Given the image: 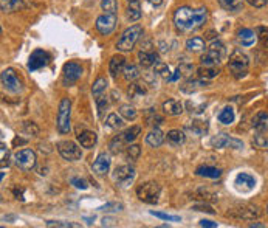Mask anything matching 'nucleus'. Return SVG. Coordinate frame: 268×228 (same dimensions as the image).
<instances>
[{"mask_svg":"<svg viewBox=\"0 0 268 228\" xmlns=\"http://www.w3.org/2000/svg\"><path fill=\"white\" fill-rule=\"evenodd\" d=\"M186 48L189 51H203L205 50V41L199 36L191 38L186 41Z\"/></svg>","mask_w":268,"mask_h":228,"instance_id":"nucleus-32","label":"nucleus"},{"mask_svg":"<svg viewBox=\"0 0 268 228\" xmlns=\"http://www.w3.org/2000/svg\"><path fill=\"white\" fill-rule=\"evenodd\" d=\"M262 211L256 206V205H249V203H243L234 208H229L226 216L228 217H233L237 220H254L257 217H260Z\"/></svg>","mask_w":268,"mask_h":228,"instance_id":"nucleus-4","label":"nucleus"},{"mask_svg":"<svg viewBox=\"0 0 268 228\" xmlns=\"http://www.w3.org/2000/svg\"><path fill=\"white\" fill-rule=\"evenodd\" d=\"M0 155H2V162H0L2 168L10 166V151L7 149V146L4 143H2V146H0Z\"/></svg>","mask_w":268,"mask_h":228,"instance_id":"nucleus-47","label":"nucleus"},{"mask_svg":"<svg viewBox=\"0 0 268 228\" xmlns=\"http://www.w3.org/2000/svg\"><path fill=\"white\" fill-rule=\"evenodd\" d=\"M253 128H254L257 132L266 131V128H268V112L260 110V112H257V113L253 117Z\"/></svg>","mask_w":268,"mask_h":228,"instance_id":"nucleus-25","label":"nucleus"},{"mask_svg":"<svg viewBox=\"0 0 268 228\" xmlns=\"http://www.w3.org/2000/svg\"><path fill=\"white\" fill-rule=\"evenodd\" d=\"M140 154H141L140 146H137V145H130V146L127 148V159H130V160H137L138 157H140Z\"/></svg>","mask_w":268,"mask_h":228,"instance_id":"nucleus-49","label":"nucleus"},{"mask_svg":"<svg viewBox=\"0 0 268 228\" xmlns=\"http://www.w3.org/2000/svg\"><path fill=\"white\" fill-rule=\"evenodd\" d=\"M182 76V72H180V68H177V72H175V75H172V76H169V79L168 81H177L178 78Z\"/></svg>","mask_w":268,"mask_h":228,"instance_id":"nucleus-59","label":"nucleus"},{"mask_svg":"<svg viewBox=\"0 0 268 228\" xmlns=\"http://www.w3.org/2000/svg\"><path fill=\"white\" fill-rule=\"evenodd\" d=\"M124 143H126V140H124L122 134L116 135V137L112 140V142H110V151H112L113 154H118V152H121V149H122Z\"/></svg>","mask_w":268,"mask_h":228,"instance_id":"nucleus-40","label":"nucleus"},{"mask_svg":"<svg viewBox=\"0 0 268 228\" xmlns=\"http://www.w3.org/2000/svg\"><path fill=\"white\" fill-rule=\"evenodd\" d=\"M0 8L4 13H14L25 8L24 0H0Z\"/></svg>","mask_w":268,"mask_h":228,"instance_id":"nucleus-28","label":"nucleus"},{"mask_svg":"<svg viewBox=\"0 0 268 228\" xmlns=\"http://www.w3.org/2000/svg\"><path fill=\"white\" fill-rule=\"evenodd\" d=\"M146 143L151 146V148H160L163 143H165V134L160 131V129H154L148 134L146 137Z\"/></svg>","mask_w":268,"mask_h":228,"instance_id":"nucleus-22","label":"nucleus"},{"mask_svg":"<svg viewBox=\"0 0 268 228\" xmlns=\"http://www.w3.org/2000/svg\"><path fill=\"white\" fill-rule=\"evenodd\" d=\"M24 131L27 134H31V135H38L39 134V128L36 126L34 123H31V121H25L24 123Z\"/></svg>","mask_w":268,"mask_h":228,"instance_id":"nucleus-52","label":"nucleus"},{"mask_svg":"<svg viewBox=\"0 0 268 228\" xmlns=\"http://www.w3.org/2000/svg\"><path fill=\"white\" fill-rule=\"evenodd\" d=\"M141 17V7H140V2H129V7H127V19L130 22H137Z\"/></svg>","mask_w":268,"mask_h":228,"instance_id":"nucleus-31","label":"nucleus"},{"mask_svg":"<svg viewBox=\"0 0 268 228\" xmlns=\"http://www.w3.org/2000/svg\"><path fill=\"white\" fill-rule=\"evenodd\" d=\"M229 70H231V73H233L236 78H242L246 75L248 72V67H249V59L248 56L243 53L242 50H234L233 53H231L229 56Z\"/></svg>","mask_w":268,"mask_h":228,"instance_id":"nucleus-5","label":"nucleus"},{"mask_svg":"<svg viewBox=\"0 0 268 228\" xmlns=\"http://www.w3.org/2000/svg\"><path fill=\"white\" fill-rule=\"evenodd\" d=\"M47 226H59V228H78L79 225L78 223H73V222H61V220H48L47 222Z\"/></svg>","mask_w":268,"mask_h":228,"instance_id":"nucleus-44","label":"nucleus"},{"mask_svg":"<svg viewBox=\"0 0 268 228\" xmlns=\"http://www.w3.org/2000/svg\"><path fill=\"white\" fill-rule=\"evenodd\" d=\"M256 34H257L259 41L268 48V28L266 27H259V28H256Z\"/></svg>","mask_w":268,"mask_h":228,"instance_id":"nucleus-46","label":"nucleus"},{"mask_svg":"<svg viewBox=\"0 0 268 228\" xmlns=\"http://www.w3.org/2000/svg\"><path fill=\"white\" fill-rule=\"evenodd\" d=\"M256 36L257 34H254L253 30L249 28H243L237 33V38H239V42L243 45V47H251L256 41Z\"/></svg>","mask_w":268,"mask_h":228,"instance_id":"nucleus-26","label":"nucleus"},{"mask_svg":"<svg viewBox=\"0 0 268 228\" xmlns=\"http://www.w3.org/2000/svg\"><path fill=\"white\" fill-rule=\"evenodd\" d=\"M160 192H162V186H160L157 182H146L138 186L137 189V196L141 202L146 203H157Z\"/></svg>","mask_w":268,"mask_h":228,"instance_id":"nucleus-6","label":"nucleus"},{"mask_svg":"<svg viewBox=\"0 0 268 228\" xmlns=\"http://www.w3.org/2000/svg\"><path fill=\"white\" fill-rule=\"evenodd\" d=\"M138 61L145 68H149V67L155 65L160 59H158V55L154 53L152 50H141L138 53Z\"/></svg>","mask_w":268,"mask_h":228,"instance_id":"nucleus-17","label":"nucleus"},{"mask_svg":"<svg viewBox=\"0 0 268 228\" xmlns=\"http://www.w3.org/2000/svg\"><path fill=\"white\" fill-rule=\"evenodd\" d=\"M206 79L205 81H199V79H194V81H189L185 84L183 87V92H194V90H197V89H202V87H206Z\"/></svg>","mask_w":268,"mask_h":228,"instance_id":"nucleus-39","label":"nucleus"},{"mask_svg":"<svg viewBox=\"0 0 268 228\" xmlns=\"http://www.w3.org/2000/svg\"><path fill=\"white\" fill-rule=\"evenodd\" d=\"M14 160L22 171H31L36 166V154L31 149H21L16 152Z\"/></svg>","mask_w":268,"mask_h":228,"instance_id":"nucleus-9","label":"nucleus"},{"mask_svg":"<svg viewBox=\"0 0 268 228\" xmlns=\"http://www.w3.org/2000/svg\"><path fill=\"white\" fill-rule=\"evenodd\" d=\"M96 30L102 34V36H109V34L115 30L116 27V14H109L105 13L99 16L96 19Z\"/></svg>","mask_w":268,"mask_h":228,"instance_id":"nucleus-13","label":"nucleus"},{"mask_svg":"<svg viewBox=\"0 0 268 228\" xmlns=\"http://www.w3.org/2000/svg\"><path fill=\"white\" fill-rule=\"evenodd\" d=\"M135 179V169L129 165H122V166H118L113 172V180L116 182V185L126 188L129 186Z\"/></svg>","mask_w":268,"mask_h":228,"instance_id":"nucleus-10","label":"nucleus"},{"mask_svg":"<svg viewBox=\"0 0 268 228\" xmlns=\"http://www.w3.org/2000/svg\"><path fill=\"white\" fill-rule=\"evenodd\" d=\"M70 113H71V101L70 98H62L58 110V131L67 134L70 131Z\"/></svg>","mask_w":268,"mask_h":228,"instance_id":"nucleus-7","label":"nucleus"},{"mask_svg":"<svg viewBox=\"0 0 268 228\" xmlns=\"http://www.w3.org/2000/svg\"><path fill=\"white\" fill-rule=\"evenodd\" d=\"M163 112L169 117H177L183 112V104L177 99H168L166 102H163Z\"/></svg>","mask_w":268,"mask_h":228,"instance_id":"nucleus-19","label":"nucleus"},{"mask_svg":"<svg viewBox=\"0 0 268 228\" xmlns=\"http://www.w3.org/2000/svg\"><path fill=\"white\" fill-rule=\"evenodd\" d=\"M194 199H200L203 202H216L219 197L216 194H212V192L208 189H199L194 192Z\"/></svg>","mask_w":268,"mask_h":228,"instance_id":"nucleus-33","label":"nucleus"},{"mask_svg":"<svg viewBox=\"0 0 268 228\" xmlns=\"http://www.w3.org/2000/svg\"><path fill=\"white\" fill-rule=\"evenodd\" d=\"M149 2H151L154 7H160V5L163 4V0H149Z\"/></svg>","mask_w":268,"mask_h":228,"instance_id":"nucleus-60","label":"nucleus"},{"mask_svg":"<svg viewBox=\"0 0 268 228\" xmlns=\"http://www.w3.org/2000/svg\"><path fill=\"white\" fill-rule=\"evenodd\" d=\"M122 75H124V79L126 81H129V82H133V81H137L138 78H140V70H138V67L137 65H133V64H126V67H124V70H122Z\"/></svg>","mask_w":268,"mask_h":228,"instance_id":"nucleus-30","label":"nucleus"},{"mask_svg":"<svg viewBox=\"0 0 268 228\" xmlns=\"http://www.w3.org/2000/svg\"><path fill=\"white\" fill-rule=\"evenodd\" d=\"M119 115L122 118H126L129 121H133L137 118V110L132 106H127V104H124V106L119 107Z\"/></svg>","mask_w":268,"mask_h":228,"instance_id":"nucleus-38","label":"nucleus"},{"mask_svg":"<svg viewBox=\"0 0 268 228\" xmlns=\"http://www.w3.org/2000/svg\"><path fill=\"white\" fill-rule=\"evenodd\" d=\"M197 73L202 79H212V78H216L219 76L220 73V68L219 65H203L197 70Z\"/></svg>","mask_w":268,"mask_h":228,"instance_id":"nucleus-27","label":"nucleus"},{"mask_svg":"<svg viewBox=\"0 0 268 228\" xmlns=\"http://www.w3.org/2000/svg\"><path fill=\"white\" fill-rule=\"evenodd\" d=\"M226 56V48L220 41H212L202 56V64L203 65H219Z\"/></svg>","mask_w":268,"mask_h":228,"instance_id":"nucleus-3","label":"nucleus"},{"mask_svg":"<svg viewBox=\"0 0 268 228\" xmlns=\"http://www.w3.org/2000/svg\"><path fill=\"white\" fill-rule=\"evenodd\" d=\"M129 2H137V0H129Z\"/></svg>","mask_w":268,"mask_h":228,"instance_id":"nucleus-62","label":"nucleus"},{"mask_svg":"<svg viewBox=\"0 0 268 228\" xmlns=\"http://www.w3.org/2000/svg\"><path fill=\"white\" fill-rule=\"evenodd\" d=\"M192 209H195V211H205V213H209V214H214V209L209 206V205H195Z\"/></svg>","mask_w":268,"mask_h":228,"instance_id":"nucleus-55","label":"nucleus"},{"mask_svg":"<svg viewBox=\"0 0 268 228\" xmlns=\"http://www.w3.org/2000/svg\"><path fill=\"white\" fill-rule=\"evenodd\" d=\"M107 89V79L105 78H98L95 82H93V87H92V93L95 98L101 96Z\"/></svg>","mask_w":268,"mask_h":228,"instance_id":"nucleus-34","label":"nucleus"},{"mask_svg":"<svg viewBox=\"0 0 268 228\" xmlns=\"http://www.w3.org/2000/svg\"><path fill=\"white\" fill-rule=\"evenodd\" d=\"M141 36H143V27L140 24H135L121 34L116 48L119 51H132Z\"/></svg>","mask_w":268,"mask_h":228,"instance_id":"nucleus-2","label":"nucleus"},{"mask_svg":"<svg viewBox=\"0 0 268 228\" xmlns=\"http://www.w3.org/2000/svg\"><path fill=\"white\" fill-rule=\"evenodd\" d=\"M211 145L212 148H216V149H223V148H231V149H242L243 148V143L240 142V140L237 138H233V137H229L226 134H220L217 137H214L211 140Z\"/></svg>","mask_w":268,"mask_h":228,"instance_id":"nucleus-12","label":"nucleus"},{"mask_svg":"<svg viewBox=\"0 0 268 228\" xmlns=\"http://www.w3.org/2000/svg\"><path fill=\"white\" fill-rule=\"evenodd\" d=\"M71 185H75L78 189H87V188H88L87 182H85L84 179H79V177H73V179H71Z\"/></svg>","mask_w":268,"mask_h":228,"instance_id":"nucleus-54","label":"nucleus"},{"mask_svg":"<svg viewBox=\"0 0 268 228\" xmlns=\"http://www.w3.org/2000/svg\"><path fill=\"white\" fill-rule=\"evenodd\" d=\"M236 185H237V188H240V189L249 191V189H253V188L256 186V180H254L253 175H249V174H246V172H242V174H239L237 177H236Z\"/></svg>","mask_w":268,"mask_h":228,"instance_id":"nucleus-21","label":"nucleus"},{"mask_svg":"<svg viewBox=\"0 0 268 228\" xmlns=\"http://www.w3.org/2000/svg\"><path fill=\"white\" fill-rule=\"evenodd\" d=\"M154 67H155V73H157L158 76H162V78H165V79H169V67H168L165 62L158 61Z\"/></svg>","mask_w":268,"mask_h":228,"instance_id":"nucleus-43","label":"nucleus"},{"mask_svg":"<svg viewBox=\"0 0 268 228\" xmlns=\"http://www.w3.org/2000/svg\"><path fill=\"white\" fill-rule=\"evenodd\" d=\"M140 134H141L140 126H130L129 129H126L122 132V137H124V140H126V143H132Z\"/></svg>","mask_w":268,"mask_h":228,"instance_id":"nucleus-37","label":"nucleus"},{"mask_svg":"<svg viewBox=\"0 0 268 228\" xmlns=\"http://www.w3.org/2000/svg\"><path fill=\"white\" fill-rule=\"evenodd\" d=\"M113 222H115V220L110 219V217H104V219H102V226H113V225H115Z\"/></svg>","mask_w":268,"mask_h":228,"instance_id":"nucleus-58","label":"nucleus"},{"mask_svg":"<svg viewBox=\"0 0 268 228\" xmlns=\"http://www.w3.org/2000/svg\"><path fill=\"white\" fill-rule=\"evenodd\" d=\"M219 121L222 125H231L234 121V110L231 107H225L220 113H219Z\"/></svg>","mask_w":268,"mask_h":228,"instance_id":"nucleus-36","label":"nucleus"},{"mask_svg":"<svg viewBox=\"0 0 268 228\" xmlns=\"http://www.w3.org/2000/svg\"><path fill=\"white\" fill-rule=\"evenodd\" d=\"M96 134L92 132V131H84L78 135V142L82 148H87V149H92L95 145H96Z\"/></svg>","mask_w":268,"mask_h":228,"instance_id":"nucleus-20","label":"nucleus"},{"mask_svg":"<svg viewBox=\"0 0 268 228\" xmlns=\"http://www.w3.org/2000/svg\"><path fill=\"white\" fill-rule=\"evenodd\" d=\"M121 208H122V205H119V203H107V205H104L98 209L99 211H119Z\"/></svg>","mask_w":268,"mask_h":228,"instance_id":"nucleus-53","label":"nucleus"},{"mask_svg":"<svg viewBox=\"0 0 268 228\" xmlns=\"http://www.w3.org/2000/svg\"><path fill=\"white\" fill-rule=\"evenodd\" d=\"M107 104H109V102H107V98L105 96H98L96 98V106H98V113H99V117H102L104 115V110L107 109Z\"/></svg>","mask_w":268,"mask_h":228,"instance_id":"nucleus-51","label":"nucleus"},{"mask_svg":"<svg viewBox=\"0 0 268 228\" xmlns=\"http://www.w3.org/2000/svg\"><path fill=\"white\" fill-rule=\"evenodd\" d=\"M195 174L200 175V177H206V179H219L222 175V169L214 168V166H200L195 169Z\"/></svg>","mask_w":268,"mask_h":228,"instance_id":"nucleus-24","label":"nucleus"},{"mask_svg":"<svg viewBox=\"0 0 268 228\" xmlns=\"http://www.w3.org/2000/svg\"><path fill=\"white\" fill-rule=\"evenodd\" d=\"M110 169V155L107 152H101L93 162V172L98 175H105Z\"/></svg>","mask_w":268,"mask_h":228,"instance_id":"nucleus-16","label":"nucleus"},{"mask_svg":"<svg viewBox=\"0 0 268 228\" xmlns=\"http://www.w3.org/2000/svg\"><path fill=\"white\" fill-rule=\"evenodd\" d=\"M152 216L158 217V219H163V220H171V222H178L180 217L178 216H171V214H166V213H160V211H151Z\"/></svg>","mask_w":268,"mask_h":228,"instance_id":"nucleus-50","label":"nucleus"},{"mask_svg":"<svg viewBox=\"0 0 268 228\" xmlns=\"http://www.w3.org/2000/svg\"><path fill=\"white\" fill-rule=\"evenodd\" d=\"M163 123H165V118L160 117L158 113H152V117H148V125H149V126L157 128V126H160V125H163Z\"/></svg>","mask_w":268,"mask_h":228,"instance_id":"nucleus-48","label":"nucleus"},{"mask_svg":"<svg viewBox=\"0 0 268 228\" xmlns=\"http://www.w3.org/2000/svg\"><path fill=\"white\" fill-rule=\"evenodd\" d=\"M246 2L254 8H263L268 4V0H246Z\"/></svg>","mask_w":268,"mask_h":228,"instance_id":"nucleus-56","label":"nucleus"},{"mask_svg":"<svg viewBox=\"0 0 268 228\" xmlns=\"http://www.w3.org/2000/svg\"><path fill=\"white\" fill-rule=\"evenodd\" d=\"M166 140H168V143H169L171 146L178 148V146L185 145V142H186V137H185V134H183L182 131H178V129H172V131H169V132H168Z\"/></svg>","mask_w":268,"mask_h":228,"instance_id":"nucleus-23","label":"nucleus"},{"mask_svg":"<svg viewBox=\"0 0 268 228\" xmlns=\"http://www.w3.org/2000/svg\"><path fill=\"white\" fill-rule=\"evenodd\" d=\"M253 145H254L256 148H259V149H266V148H268V140H266V137H263L262 134H257V135H254V138H253Z\"/></svg>","mask_w":268,"mask_h":228,"instance_id":"nucleus-45","label":"nucleus"},{"mask_svg":"<svg viewBox=\"0 0 268 228\" xmlns=\"http://www.w3.org/2000/svg\"><path fill=\"white\" fill-rule=\"evenodd\" d=\"M208 21V10H192L189 7L178 8L174 14V24L180 31H194L202 28Z\"/></svg>","mask_w":268,"mask_h":228,"instance_id":"nucleus-1","label":"nucleus"},{"mask_svg":"<svg viewBox=\"0 0 268 228\" xmlns=\"http://www.w3.org/2000/svg\"><path fill=\"white\" fill-rule=\"evenodd\" d=\"M2 85L11 93H19L22 92V82L17 78L16 72L13 68H7L2 72Z\"/></svg>","mask_w":268,"mask_h":228,"instance_id":"nucleus-11","label":"nucleus"},{"mask_svg":"<svg viewBox=\"0 0 268 228\" xmlns=\"http://www.w3.org/2000/svg\"><path fill=\"white\" fill-rule=\"evenodd\" d=\"M199 225H200V226H208V228H216V226H217V223H216V222H212V220H205V219H203V220H200V222H199Z\"/></svg>","mask_w":268,"mask_h":228,"instance_id":"nucleus-57","label":"nucleus"},{"mask_svg":"<svg viewBox=\"0 0 268 228\" xmlns=\"http://www.w3.org/2000/svg\"><path fill=\"white\" fill-rule=\"evenodd\" d=\"M58 152L61 154V157L64 160L67 162H78L81 159V149L78 148L76 143L70 142V140H67V142H61L58 143Z\"/></svg>","mask_w":268,"mask_h":228,"instance_id":"nucleus-8","label":"nucleus"},{"mask_svg":"<svg viewBox=\"0 0 268 228\" xmlns=\"http://www.w3.org/2000/svg\"><path fill=\"white\" fill-rule=\"evenodd\" d=\"M107 126L112 128V129H121L124 126V121L116 113H110L109 117H107Z\"/></svg>","mask_w":268,"mask_h":228,"instance_id":"nucleus-41","label":"nucleus"},{"mask_svg":"<svg viewBox=\"0 0 268 228\" xmlns=\"http://www.w3.org/2000/svg\"><path fill=\"white\" fill-rule=\"evenodd\" d=\"M50 61V55L44 50H36L33 51V55L30 56V61H28V70L34 72V70H39L42 67H45Z\"/></svg>","mask_w":268,"mask_h":228,"instance_id":"nucleus-15","label":"nucleus"},{"mask_svg":"<svg viewBox=\"0 0 268 228\" xmlns=\"http://www.w3.org/2000/svg\"><path fill=\"white\" fill-rule=\"evenodd\" d=\"M266 213H268V206H266Z\"/></svg>","mask_w":268,"mask_h":228,"instance_id":"nucleus-63","label":"nucleus"},{"mask_svg":"<svg viewBox=\"0 0 268 228\" xmlns=\"http://www.w3.org/2000/svg\"><path fill=\"white\" fill-rule=\"evenodd\" d=\"M249 226H251V228H254V226H256V228H262L263 225H262V223H256V222H254V223H251Z\"/></svg>","mask_w":268,"mask_h":228,"instance_id":"nucleus-61","label":"nucleus"},{"mask_svg":"<svg viewBox=\"0 0 268 228\" xmlns=\"http://www.w3.org/2000/svg\"><path fill=\"white\" fill-rule=\"evenodd\" d=\"M127 93H129L130 98H138V96H141V95H145V93H146V87H145V84L132 82V84L129 85Z\"/></svg>","mask_w":268,"mask_h":228,"instance_id":"nucleus-35","label":"nucleus"},{"mask_svg":"<svg viewBox=\"0 0 268 228\" xmlns=\"http://www.w3.org/2000/svg\"><path fill=\"white\" fill-rule=\"evenodd\" d=\"M124 67H126V59H124V56L121 55H115L112 59H110V64H109V73L116 78L119 73H122Z\"/></svg>","mask_w":268,"mask_h":228,"instance_id":"nucleus-18","label":"nucleus"},{"mask_svg":"<svg viewBox=\"0 0 268 228\" xmlns=\"http://www.w3.org/2000/svg\"><path fill=\"white\" fill-rule=\"evenodd\" d=\"M101 8H102V11L109 13V14H116V11H118V2H116V0H102Z\"/></svg>","mask_w":268,"mask_h":228,"instance_id":"nucleus-42","label":"nucleus"},{"mask_svg":"<svg viewBox=\"0 0 268 228\" xmlns=\"http://www.w3.org/2000/svg\"><path fill=\"white\" fill-rule=\"evenodd\" d=\"M217 2L228 13H239L243 8V0H217Z\"/></svg>","mask_w":268,"mask_h":228,"instance_id":"nucleus-29","label":"nucleus"},{"mask_svg":"<svg viewBox=\"0 0 268 228\" xmlns=\"http://www.w3.org/2000/svg\"><path fill=\"white\" fill-rule=\"evenodd\" d=\"M82 75V67L76 62H68L64 65V76H62V81L65 85H71L75 84Z\"/></svg>","mask_w":268,"mask_h":228,"instance_id":"nucleus-14","label":"nucleus"}]
</instances>
